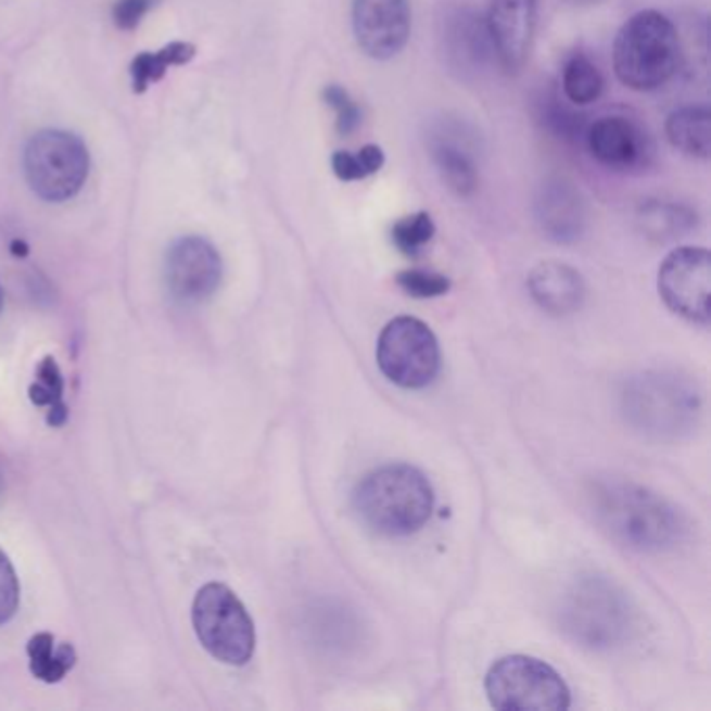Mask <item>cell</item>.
<instances>
[{"label": "cell", "mask_w": 711, "mask_h": 711, "mask_svg": "<svg viewBox=\"0 0 711 711\" xmlns=\"http://www.w3.org/2000/svg\"><path fill=\"white\" fill-rule=\"evenodd\" d=\"M597 524L620 545L640 554H668L688 534L685 516L658 493L622 480H601L588 491Z\"/></svg>", "instance_id": "6da1fadb"}, {"label": "cell", "mask_w": 711, "mask_h": 711, "mask_svg": "<svg viewBox=\"0 0 711 711\" xmlns=\"http://www.w3.org/2000/svg\"><path fill=\"white\" fill-rule=\"evenodd\" d=\"M353 509L373 534L409 536L430 520L434 491L418 468L389 464L359 480L353 491Z\"/></svg>", "instance_id": "7a4b0ae2"}, {"label": "cell", "mask_w": 711, "mask_h": 711, "mask_svg": "<svg viewBox=\"0 0 711 711\" xmlns=\"http://www.w3.org/2000/svg\"><path fill=\"white\" fill-rule=\"evenodd\" d=\"M681 36L674 22L653 9L638 11L613 40V72L626 88L653 92L681 67Z\"/></svg>", "instance_id": "3957f363"}, {"label": "cell", "mask_w": 711, "mask_h": 711, "mask_svg": "<svg viewBox=\"0 0 711 711\" xmlns=\"http://www.w3.org/2000/svg\"><path fill=\"white\" fill-rule=\"evenodd\" d=\"M699 386L674 371L634 376L622 391V414L634 430L653 439H681L701 420Z\"/></svg>", "instance_id": "277c9868"}, {"label": "cell", "mask_w": 711, "mask_h": 711, "mask_svg": "<svg viewBox=\"0 0 711 711\" xmlns=\"http://www.w3.org/2000/svg\"><path fill=\"white\" fill-rule=\"evenodd\" d=\"M559 624L580 647L609 651L631 640L636 613L631 599L615 582L586 576L566 591L559 606Z\"/></svg>", "instance_id": "5b68a950"}, {"label": "cell", "mask_w": 711, "mask_h": 711, "mask_svg": "<svg viewBox=\"0 0 711 711\" xmlns=\"http://www.w3.org/2000/svg\"><path fill=\"white\" fill-rule=\"evenodd\" d=\"M484 688L500 711H566L572 703L570 688L543 659L507 656L491 665Z\"/></svg>", "instance_id": "8992f818"}, {"label": "cell", "mask_w": 711, "mask_h": 711, "mask_svg": "<svg viewBox=\"0 0 711 711\" xmlns=\"http://www.w3.org/2000/svg\"><path fill=\"white\" fill-rule=\"evenodd\" d=\"M192 624L201 645L228 665H244L255 653V624L237 595L212 582L196 593Z\"/></svg>", "instance_id": "52a82bcc"}, {"label": "cell", "mask_w": 711, "mask_h": 711, "mask_svg": "<svg viewBox=\"0 0 711 711\" xmlns=\"http://www.w3.org/2000/svg\"><path fill=\"white\" fill-rule=\"evenodd\" d=\"M27 185L45 201L61 203L78 194L88 178L90 155L76 134H34L24 153Z\"/></svg>", "instance_id": "ba28073f"}, {"label": "cell", "mask_w": 711, "mask_h": 711, "mask_svg": "<svg viewBox=\"0 0 711 711\" xmlns=\"http://www.w3.org/2000/svg\"><path fill=\"white\" fill-rule=\"evenodd\" d=\"M376 359L380 371L401 389H423L439 376L441 346L434 332L418 317L389 321L378 339Z\"/></svg>", "instance_id": "9c48e42d"}, {"label": "cell", "mask_w": 711, "mask_h": 711, "mask_svg": "<svg viewBox=\"0 0 711 711\" xmlns=\"http://www.w3.org/2000/svg\"><path fill=\"white\" fill-rule=\"evenodd\" d=\"M659 296L693 323H710L711 255L701 246L674 249L659 265Z\"/></svg>", "instance_id": "30bf717a"}, {"label": "cell", "mask_w": 711, "mask_h": 711, "mask_svg": "<svg viewBox=\"0 0 711 711\" xmlns=\"http://www.w3.org/2000/svg\"><path fill=\"white\" fill-rule=\"evenodd\" d=\"M224 265L217 249L201 237L176 240L165 257V280L172 296L185 305L203 303L221 282Z\"/></svg>", "instance_id": "8fae6325"}, {"label": "cell", "mask_w": 711, "mask_h": 711, "mask_svg": "<svg viewBox=\"0 0 711 711\" xmlns=\"http://www.w3.org/2000/svg\"><path fill=\"white\" fill-rule=\"evenodd\" d=\"M584 142L597 163L611 172L636 174L651 167L656 144L647 130L634 119L607 115L588 124Z\"/></svg>", "instance_id": "7c38bea8"}, {"label": "cell", "mask_w": 711, "mask_h": 711, "mask_svg": "<svg viewBox=\"0 0 711 711\" xmlns=\"http://www.w3.org/2000/svg\"><path fill=\"white\" fill-rule=\"evenodd\" d=\"M353 34L361 53L376 61H389L409 42V0H353Z\"/></svg>", "instance_id": "4fadbf2b"}, {"label": "cell", "mask_w": 711, "mask_h": 711, "mask_svg": "<svg viewBox=\"0 0 711 711\" xmlns=\"http://www.w3.org/2000/svg\"><path fill=\"white\" fill-rule=\"evenodd\" d=\"M538 0H491L486 27L500 67L518 74L526 65L536 31Z\"/></svg>", "instance_id": "5bb4252c"}, {"label": "cell", "mask_w": 711, "mask_h": 711, "mask_svg": "<svg viewBox=\"0 0 711 711\" xmlns=\"http://www.w3.org/2000/svg\"><path fill=\"white\" fill-rule=\"evenodd\" d=\"M534 219L549 240L557 244H574L588 228V205L574 182L554 176L538 186Z\"/></svg>", "instance_id": "9a60e30c"}, {"label": "cell", "mask_w": 711, "mask_h": 711, "mask_svg": "<svg viewBox=\"0 0 711 711\" xmlns=\"http://www.w3.org/2000/svg\"><path fill=\"white\" fill-rule=\"evenodd\" d=\"M443 49L448 67L461 78H475L497 61L486 20L474 9H453L443 24Z\"/></svg>", "instance_id": "2e32d148"}, {"label": "cell", "mask_w": 711, "mask_h": 711, "mask_svg": "<svg viewBox=\"0 0 711 711\" xmlns=\"http://www.w3.org/2000/svg\"><path fill=\"white\" fill-rule=\"evenodd\" d=\"M528 290L543 312L557 317L579 312L586 296L579 269L561 262L536 265L528 276Z\"/></svg>", "instance_id": "e0dca14e"}, {"label": "cell", "mask_w": 711, "mask_h": 711, "mask_svg": "<svg viewBox=\"0 0 711 711\" xmlns=\"http://www.w3.org/2000/svg\"><path fill=\"white\" fill-rule=\"evenodd\" d=\"M430 155L447 185L448 190L461 199L472 196L478 190L480 172L472 149L455 138V130H436L430 136Z\"/></svg>", "instance_id": "ac0fdd59"}, {"label": "cell", "mask_w": 711, "mask_h": 711, "mask_svg": "<svg viewBox=\"0 0 711 711\" xmlns=\"http://www.w3.org/2000/svg\"><path fill=\"white\" fill-rule=\"evenodd\" d=\"M668 142L686 157L710 158L711 111L708 105H686L665 119Z\"/></svg>", "instance_id": "d6986e66"}, {"label": "cell", "mask_w": 711, "mask_h": 711, "mask_svg": "<svg viewBox=\"0 0 711 711\" xmlns=\"http://www.w3.org/2000/svg\"><path fill=\"white\" fill-rule=\"evenodd\" d=\"M699 224L697 212L674 201H647L636 212V226L653 242H670L693 232Z\"/></svg>", "instance_id": "ffe728a7"}, {"label": "cell", "mask_w": 711, "mask_h": 711, "mask_svg": "<svg viewBox=\"0 0 711 711\" xmlns=\"http://www.w3.org/2000/svg\"><path fill=\"white\" fill-rule=\"evenodd\" d=\"M568 99L563 101L555 90H547L536 101V119L557 140L579 144L586 136V115L574 109Z\"/></svg>", "instance_id": "44dd1931"}, {"label": "cell", "mask_w": 711, "mask_h": 711, "mask_svg": "<svg viewBox=\"0 0 711 711\" xmlns=\"http://www.w3.org/2000/svg\"><path fill=\"white\" fill-rule=\"evenodd\" d=\"M29 670L42 683H59L76 665V649L69 643L54 645V636L49 633L34 634L27 643Z\"/></svg>", "instance_id": "7402d4cb"}, {"label": "cell", "mask_w": 711, "mask_h": 711, "mask_svg": "<svg viewBox=\"0 0 711 711\" xmlns=\"http://www.w3.org/2000/svg\"><path fill=\"white\" fill-rule=\"evenodd\" d=\"M561 90L572 105H591L601 99L606 90V78L588 54L572 53L561 69Z\"/></svg>", "instance_id": "603a6c76"}, {"label": "cell", "mask_w": 711, "mask_h": 711, "mask_svg": "<svg viewBox=\"0 0 711 711\" xmlns=\"http://www.w3.org/2000/svg\"><path fill=\"white\" fill-rule=\"evenodd\" d=\"M196 47L190 42H169L157 53H142L134 56L130 65L132 90L142 94L151 84L165 78L172 65H186L194 59Z\"/></svg>", "instance_id": "cb8c5ba5"}, {"label": "cell", "mask_w": 711, "mask_h": 711, "mask_svg": "<svg viewBox=\"0 0 711 711\" xmlns=\"http://www.w3.org/2000/svg\"><path fill=\"white\" fill-rule=\"evenodd\" d=\"M330 163H332L334 176L341 182H357V180H366L369 176L378 174L386 163V155H384L382 147L366 144L355 153L337 151L330 158Z\"/></svg>", "instance_id": "d4e9b609"}, {"label": "cell", "mask_w": 711, "mask_h": 711, "mask_svg": "<svg viewBox=\"0 0 711 711\" xmlns=\"http://www.w3.org/2000/svg\"><path fill=\"white\" fill-rule=\"evenodd\" d=\"M436 234L434 219L428 212L401 217L391 228V240L405 257H418Z\"/></svg>", "instance_id": "484cf974"}, {"label": "cell", "mask_w": 711, "mask_h": 711, "mask_svg": "<svg viewBox=\"0 0 711 711\" xmlns=\"http://www.w3.org/2000/svg\"><path fill=\"white\" fill-rule=\"evenodd\" d=\"M323 103L337 113V132L351 136L361 126V109L341 84H328L321 90Z\"/></svg>", "instance_id": "4316f807"}, {"label": "cell", "mask_w": 711, "mask_h": 711, "mask_svg": "<svg viewBox=\"0 0 711 711\" xmlns=\"http://www.w3.org/2000/svg\"><path fill=\"white\" fill-rule=\"evenodd\" d=\"M396 284L414 299H436L450 290V280L428 269H405L396 274Z\"/></svg>", "instance_id": "83f0119b"}, {"label": "cell", "mask_w": 711, "mask_h": 711, "mask_svg": "<svg viewBox=\"0 0 711 711\" xmlns=\"http://www.w3.org/2000/svg\"><path fill=\"white\" fill-rule=\"evenodd\" d=\"M20 607V580L13 563L0 549V624H7Z\"/></svg>", "instance_id": "f1b7e54d"}, {"label": "cell", "mask_w": 711, "mask_h": 711, "mask_svg": "<svg viewBox=\"0 0 711 711\" xmlns=\"http://www.w3.org/2000/svg\"><path fill=\"white\" fill-rule=\"evenodd\" d=\"M157 2L158 0H117L113 4V24L124 31L136 29L149 15V11L157 7Z\"/></svg>", "instance_id": "f546056e"}, {"label": "cell", "mask_w": 711, "mask_h": 711, "mask_svg": "<svg viewBox=\"0 0 711 711\" xmlns=\"http://www.w3.org/2000/svg\"><path fill=\"white\" fill-rule=\"evenodd\" d=\"M38 382L45 384L53 395L63 398V391H65V382H63V373L56 366L53 357H45V361L38 368Z\"/></svg>", "instance_id": "4dcf8cb0"}, {"label": "cell", "mask_w": 711, "mask_h": 711, "mask_svg": "<svg viewBox=\"0 0 711 711\" xmlns=\"http://www.w3.org/2000/svg\"><path fill=\"white\" fill-rule=\"evenodd\" d=\"M29 401H31L34 405H38V407H51V405L59 403V401H63V398L53 395L45 384L36 382V384L29 386Z\"/></svg>", "instance_id": "1f68e13d"}, {"label": "cell", "mask_w": 711, "mask_h": 711, "mask_svg": "<svg viewBox=\"0 0 711 711\" xmlns=\"http://www.w3.org/2000/svg\"><path fill=\"white\" fill-rule=\"evenodd\" d=\"M67 418H69V407L65 405V401H59V403L51 405V411L47 416V422H49V426H53V428H61L63 423L67 422Z\"/></svg>", "instance_id": "d6a6232c"}, {"label": "cell", "mask_w": 711, "mask_h": 711, "mask_svg": "<svg viewBox=\"0 0 711 711\" xmlns=\"http://www.w3.org/2000/svg\"><path fill=\"white\" fill-rule=\"evenodd\" d=\"M11 253H13L15 257H27L29 246H27L24 240H13V242H11Z\"/></svg>", "instance_id": "836d02e7"}, {"label": "cell", "mask_w": 711, "mask_h": 711, "mask_svg": "<svg viewBox=\"0 0 711 711\" xmlns=\"http://www.w3.org/2000/svg\"><path fill=\"white\" fill-rule=\"evenodd\" d=\"M568 4H574V7H591V4H599L604 0H566Z\"/></svg>", "instance_id": "e575fe53"}, {"label": "cell", "mask_w": 711, "mask_h": 711, "mask_svg": "<svg viewBox=\"0 0 711 711\" xmlns=\"http://www.w3.org/2000/svg\"><path fill=\"white\" fill-rule=\"evenodd\" d=\"M0 309H2V287H0Z\"/></svg>", "instance_id": "d590c367"}]
</instances>
